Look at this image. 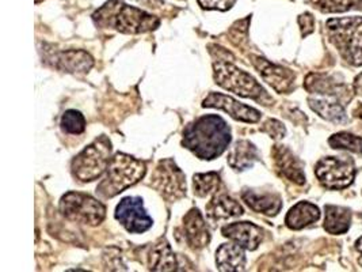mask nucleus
I'll use <instances>...</instances> for the list:
<instances>
[{"label": "nucleus", "mask_w": 362, "mask_h": 272, "mask_svg": "<svg viewBox=\"0 0 362 272\" xmlns=\"http://www.w3.org/2000/svg\"><path fill=\"white\" fill-rule=\"evenodd\" d=\"M221 233L247 251H255L264 239V230L251 222L230 223L221 229Z\"/></svg>", "instance_id": "obj_13"}, {"label": "nucleus", "mask_w": 362, "mask_h": 272, "mask_svg": "<svg viewBox=\"0 0 362 272\" xmlns=\"http://www.w3.org/2000/svg\"><path fill=\"white\" fill-rule=\"evenodd\" d=\"M273 157H274L276 168L280 171L281 176H284L285 178L291 180L292 183L298 186H303L305 183L303 164L288 147L274 146Z\"/></svg>", "instance_id": "obj_16"}, {"label": "nucleus", "mask_w": 362, "mask_h": 272, "mask_svg": "<svg viewBox=\"0 0 362 272\" xmlns=\"http://www.w3.org/2000/svg\"><path fill=\"white\" fill-rule=\"evenodd\" d=\"M315 174L320 184L327 189L347 188L356 177L353 161L347 158L327 157L322 158L315 168Z\"/></svg>", "instance_id": "obj_8"}, {"label": "nucleus", "mask_w": 362, "mask_h": 272, "mask_svg": "<svg viewBox=\"0 0 362 272\" xmlns=\"http://www.w3.org/2000/svg\"><path fill=\"white\" fill-rule=\"evenodd\" d=\"M216 264L220 271L238 272L246 268L245 248L233 241L223 244L216 252Z\"/></svg>", "instance_id": "obj_19"}, {"label": "nucleus", "mask_w": 362, "mask_h": 272, "mask_svg": "<svg viewBox=\"0 0 362 272\" xmlns=\"http://www.w3.org/2000/svg\"><path fill=\"white\" fill-rule=\"evenodd\" d=\"M50 63L53 67L64 72L84 74L94 66V59L87 52L69 50L54 53L50 59Z\"/></svg>", "instance_id": "obj_17"}, {"label": "nucleus", "mask_w": 362, "mask_h": 272, "mask_svg": "<svg viewBox=\"0 0 362 272\" xmlns=\"http://www.w3.org/2000/svg\"><path fill=\"white\" fill-rule=\"evenodd\" d=\"M140 4H144L146 7L149 8H159L163 4V0H136Z\"/></svg>", "instance_id": "obj_33"}, {"label": "nucleus", "mask_w": 362, "mask_h": 272, "mask_svg": "<svg viewBox=\"0 0 362 272\" xmlns=\"http://www.w3.org/2000/svg\"><path fill=\"white\" fill-rule=\"evenodd\" d=\"M329 144L334 150H346L350 153L362 155V137L360 136L339 132L331 136L329 139Z\"/></svg>", "instance_id": "obj_27"}, {"label": "nucleus", "mask_w": 362, "mask_h": 272, "mask_svg": "<svg viewBox=\"0 0 362 272\" xmlns=\"http://www.w3.org/2000/svg\"><path fill=\"white\" fill-rule=\"evenodd\" d=\"M356 249H357L358 254H360V264L362 266V237L357 239V242H356Z\"/></svg>", "instance_id": "obj_35"}, {"label": "nucleus", "mask_w": 362, "mask_h": 272, "mask_svg": "<svg viewBox=\"0 0 362 272\" xmlns=\"http://www.w3.org/2000/svg\"><path fill=\"white\" fill-rule=\"evenodd\" d=\"M259 159L258 149L248 140H239L232 147L228 155V165L233 170L245 171L251 169Z\"/></svg>", "instance_id": "obj_23"}, {"label": "nucleus", "mask_w": 362, "mask_h": 272, "mask_svg": "<svg viewBox=\"0 0 362 272\" xmlns=\"http://www.w3.org/2000/svg\"><path fill=\"white\" fill-rule=\"evenodd\" d=\"M298 25L301 28V33L305 37L308 34H311L313 32V26H315V19H313L311 14H303L298 18Z\"/></svg>", "instance_id": "obj_32"}, {"label": "nucleus", "mask_w": 362, "mask_h": 272, "mask_svg": "<svg viewBox=\"0 0 362 272\" xmlns=\"http://www.w3.org/2000/svg\"><path fill=\"white\" fill-rule=\"evenodd\" d=\"M148 267L152 271H175L177 259L165 238L156 241L148 255Z\"/></svg>", "instance_id": "obj_22"}, {"label": "nucleus", "mask_w": 362, "mask_h": 272, "mask_svg": "<svg viewBox=\"0 0 362 272\" xmlns=\"http://www.w3.org/2000/svg\"><path fill=\"white\" fill-rule=\"evenodd\" d=\"M242 199L252 211L267 217L277 215L282 208L280 196L272 192H257L254 189H245L242 192Z\"/></svg>", "instance_id": "obj_18"}, {"label": "nucleus", "mask_w": 362, "mask_h": 272, "mask_svg": "<svg viewBox=\"0 0 362 272\" xmlns=\"http://www.w3.org/2000/svg\"><path fill=\"white\" fill-rule=\"evenodd\" d=\"M93 19L98 26L115 29L125 34L152 32L160 23L158 18L141 8L125 4L121 0H109L93 16Z\"/></svg>", "instance_id": "obj_2"}, {"label": "nucleus", "mask_w": 362, "mask_h": 272, "mask_svg": "<svg viewBox=\"0 0 362 272\" xmlns=\"http://www.w3.org/2000/svg\"><path fill=\"white\" fill-rule=\"evenodd\" d=\"M214 72L216 84L228 91L245 98H251L262 105H270V102L273 101L264 87L250 74L235 67L226 60H217L214 64Z\"/></svg>", "instance_id": "obj_5"}, {"label": "nucleus", "mask_w": 362, "mask_h": 272, "mask_svg": "<svg viewBox=\"0 0 362 272\" xmlns=\"http://www.w3.org/2000/svg\"><path fill=\"white\" fill-rule=\"evenodd\" d=\"M354 91L362 96V74H360L354 81Z\"/></svg>", "instance_id": "obj_34"}, {"label": "nucleus", "mask_w": 362, "mask_h": 272, "mask_svg": "<svg viewBox=\"0 0 362 272\" xmlns=\"http://www.w3.org/2000/svg\"><path fill=\"white\" fill-rule=\"evenodd\" d=\"M326 220H325V229L329 234H344L350 229L351 222V212L346 207L327 204L325 207Z\"/></svg>", "instance_id": "obj_25"}, {"label": "nucleus", "mask_w": 362, "mask_h": 272, "mask_svg": "<svg viewBox=\"0 0 362 272\" xmlns=\"http://www.w3.org/2000/svg\"><path fill=\"white\" fill-rule=\"evenodd\" d=\"M327 33L329 41L339 55L351 66H362V17L329 19Z\"/></svg>", "instance_id": "obj_4"}, {"label": "nucleus", "mask_w": 362, "mask_h": 272, "mask_svg": "<svg viewBox=\"0 0 362 272\" xmlns=\"http://www.w3.org/2000/svg\"><path fill=\"white\" fill-rule=\"evenodd\" d=\"M204 108H217L227 112L232 119L245 123H258L261 112L220 93H211L202 103Z\"/></svg>", "instance_id": "obj_11"}, {"label": "nucleus", "mask_w": 362, "mask_h": 272, "mask_svg": "<svg viewBox=\"0 0 362 272\" xmlns=\"http://www.w3.org/2000/svg\"><path fill=\"white\" fill-rule=\"evenodd\" d=\"M305 89L313 94L334 97L344 103L351 98L350 89L344 82L337 81L334 76L327 74H311L305 79Z\"/></svg>", "instance_id": "obj_14"}, {"label": "nucleus", "mask_w": 362, "mask_h": 272, "mask_svg": "<svg viewBox=\"0 0 362 272\" xmlns=\"http://www.w3.org/2000/svg\"><path fill=\"white\" fill-rule=\"evenodd\" d=\"M183 237L186 239L187 245L193 249H202L205 248L209 241L211 234L201 215L198 208H192L183 218Z\"/></svg>", "instance_id": "obj_15"}, {"label": "nucleus", "mask_w": 362, "mask_h": 272, "mask_svg": "<svg viewBox=\"0 0 362 272\" xmlns=\"http://www.w3.org/2000/svg\"><path fill=\"white\" fill-rule=\"evenodd\" d=\"M60 211L69 221L97 226L106 217V207L90 195L68 192L60 200Z\"/></svg>", "instance_id": "obj_7"}, {"label": "nucleus", "mask_w": 362, "mask_h": 272, "mask_svg": "<svg viewBox=\"0 0 362 272\" xmlns=\"http://www.w3.org/2000/svg\"><path fill=\"white\" fill-rule=\"evenodd\" d=\"M236 0H198V4L205 10L227 11L233 7Z\"/></svg>", "instance_id": "obj_30"}, {"label": "nucleus", "mask_w": 362, "mask_h": 272, "mask_svg": "<svg viewBox=\"0 0 362 272\" xmlns=\"http://www.w3.org/2000/svg\"><path fill=\"white\" fill-rule=\"evenodd\" d=\"M245 210L228 195H216L206 205V217L212 222L223 221L243 215Z\"/></svg>", "instance_id": "obj_20"}, {"label": "nucleus", "mask_w": 362, "mask_h": 272, "mask_svg": "<svg viewBox=\"0 0 362 272\" xmlns=\"http://www.w3.org/2000/svg\"><path fill=\"white\" fill-rule=\"evenodd\" d=\"M147 171V166L143 161H139L131 155L117 153L110 159L106 170V177L97 187V193L105 199L115 198L125 189L137 184Z\"/></svg>", "instance_id": "obj_3"}, {"label": "nucleus", "mask_w": 362, "mask_h": 272, "mask_svg": "<svg viewBox=\"0 0 362 272\" xmlns=\"http://www.w3.org/2000/svg\"><path fill=\"white\" fill-rule=\"evenodd\" d=\"M313 7L322 13H345L353 6H357L360 0H308Z\"/></svg>", "instance_id": "obj_29"}, {"label": "nucleus", "mask_w": 362, "mask_h": 272, "mask_svg": "<svg viewBox=\"0 0 362 272\" xmlns=\"http://www.w3.org/2000/svg\"><path fill=\"white\" fill-rule=\"evenodd\" d=\"M35 1H37V3H40V1H41V0H35Z\"/></svg>", "instance_id": "obj_38"}, {"label": "nucleus", "mask_w": 362, "mask_h": 272, "mask_svg": "<svg viewBox=\"0 0 362 272\" xmlns=\"http://www.w3.org/2000/svg\"><path fill=\"white\" fill-rule=\"evenodd\" d=\"M358 6H360V8H362V0H360V3H358Z\"/></svg>", "instance_id": "obj_37"}, {"label": "nucleus", "mask_w": 362, "mask_h": 272, "mask_svg": "<svg viewBox=\"0 0 362 272\" xmlns=\"http://www.w3.org/2000/svg\"><path fill=\"white\" fill-rule=\"evenodd\" d=\"M320 211L317 205L310 202H298L286 214L285 223L292 230H301L308 225L319 221Z\"/></svg>", "instance_id": "obj_24"}, {"label": "nucleus", "mask_w": 362, "mask_h": 272, "mask_svg": "<svg viewBox=\"0 0 362 272\" xmlns=\"http://www.w3.org/2000/svg\"><path fill=\"white\" fill-rule=\"evenodd\" d=\"M310 108L320 118L332 123H346L345 103L334 97H310Z\"/></svg>", "instance_id": "obj_21"}, {"label": "nucleus", "mask_w": 362, "mask_h": 272, "mask_svg": "<svg viewBox=\"0 0 362 272\" xmlns=\"http://www.w3.org/2000/svg\"><path fill=\"white\" fill-rule=\"evenodd\" d=\"M230 143V127L217 115L198 118L183 130L182 146L199 159L212 161L218 158L228 149Z\"/></svg>", "instance_id": "obj_1"}, {"label": "nucleus", "mask_w": 362, "mask_h": 272, "mask_svg": "<svg viewBox=\"0 0 362 272\" xmlns=\"http://www.w3.org/2000/svg\"><path fill=\"white\" fill-rule=\"evenodd\" d=\"M254 67L258 69L261 76L279 93H288L293 89L295 74L291 69L276 66L261 56H251Z\"/></svg>", "instance_id": "obj_12"}, {"label": "nucleus", "mask_w": 362, "mask_h": 272, "mask_svg": "<svg viewBox=\"0 0 362 272\" xmlns=\"http://www.w3.org/2000/svg\"><path fill=\"white\" fill-rule=\"evenodd\" d=\"M353 113H354V116H356V118H358V119L362 120V103H360V105L354 109V112H353Z\"/></svg>", "instance_id": "obj_36"}, {"label": "nucleus", "mask_w": 362, "mask_h": 272, "mask_svg": "<svg viewBox=\"0 0 362 272\" xmlns=\"http://www.w3.org/2000/svg\"><path fill=\"white\" fill-rule=\"evenodd\" d=\"M112 143L106 136H100L94 143L87 146L72 161V173L82 183L98 180L110 164Z\"/></svg>", "instance_id": "obj_6"}, {"label": "nucleus", "mask_w": 362, "mask_h": 272, "mask_svg": "<svg viewBox=\"0 0 362 272\" xmlns=\"http://www.w3.org/2000/svg\"><path fill=\"white\" fill-rule=\"evenodd\" d=\"M115 220L119 222L127 232L141 234L152 227V218L149 217L141 198H124L115 208Z\"/></svg>", "instance_id": "obj_10"}, {"label": "nucleus", "mask_w": 362, "mask_h": 272, "mask_svg": "<svg viewBox=\"0 0 362 272\" xmlns=\"http://www.w3.org/2000/svg\"><path fill=\"white\" fill-rule=\"evenodd\" d=\"M193 187H194V193L199 198L214 195L220 187V176L214 171L194 174Z\"/></svg>", "instance_id": "obj_26"}, {"label": "nucleus", "mask_w": 362, "mask_h": 272, "mask_svg": "<svg viewBox=\"0 0 362 272\" xmlns=\"http://www.w3.org/2000/svg\"><path fill=\"white\" fill-rule=\"evenodd\" d=\"M62 130L69 135H81L86 130V119L78 110H66L62 118Z\"/></svg>", "instance_id": "obj_28"}, {"label": "nucleus", "mask_w": 362, "mask_h": 272, "mask_svg": "<svg viewBox=\"0 0 362 272\" xmlns=\"http://www.w3.org/2000/svg\"><path fill=\"white\" fill-rule=\"evenodd\" d=\"M262 131L266 132L267 135L272 136L273 139H282L286 134V130H285L284 124L280 123L279 120L274 119L267 120L264 124Z\"/></svg>", "instance_id": "obj_31"}, {"label": "nucleus", "mask_w": 362, "mask_h": 272, "mask_svg": "<svg viewBox=\"0 0 362 272\" xmlns=\"http://www.w3.org/2000/svg\"><path fill=\"white\" fill-rule=\"evenodd\" d=\"M151 180L152 187L170 202L181 199L186 193V177L173 159L160 161Z\"/></svg>", "instance_id": "obj_9"}]
</instances>
